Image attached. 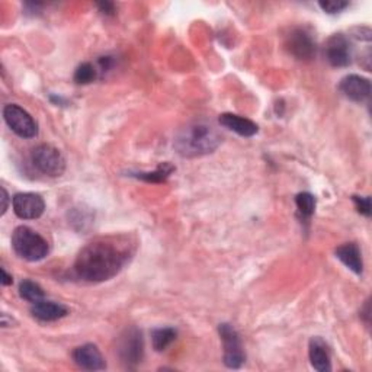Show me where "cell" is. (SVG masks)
Wrapping results in <instances>:
<instances>
[{"label": "cell", "instance_id": "cell-1", "mask_svg": "<svg viewBox=\"0 0 372 372\" xmlns=\"http://www.w3.org/2000/svg\"><path fill=\"white\" fill-rule=\"evenodd\" d=\"M131 255L133 245L128 237H101L79 252L75 271L87 282H103L117 276L128 264Z\"/></svg>", "mask_w": 372, "mask_h": 372}, {"label": "cell", "instance_id": "cell-2", "mask_svg": "<svg viewBox=\"0 0 372 372\" xmlns=\"http://www.w3.org/2000/svg\"><path fill=\"white\" fill-rule=\"evenodd\" d=\"M223 141L222 134L207 122H192L174 137V148L182 158L195 159L211 155Z\"/></svg>", "mask_w": 372, "mask_h": 372}, {"label": "cell", "instance_id": "cell-3", "mask_svg": "<svg viewBox=\"0 0 372 372\" xmlns=\"http://www.w3.org/2000/svg\"><path fill=\"white\" fill-rule=\"evenodd\" d=\"M12 248L15 253L28 262H38L50 252L47 240L27 226H19L12 234Z\"/></svg>", "mask_w": 372, "mask_h": 372}, {"label": "cell", "instance_id": "cell-4", "mask_svg": "<svg viewBox=\"0 0 372 372\" xmlns=\"http://www.w3.org/2000/svg\"><path fill=\"white\" fill-rule=\"evenodd\" d=\"M117 352L121 362L128 369H136L144 359V338L143 332L136 326L125 329L117 345Z\"/></svg>", "mask_w": 372, "mask_h": 372}, {"label": "cell", "instance_id": "cell-5", "mask_svg": "<svg viewBox=\"0 0 372 372\" xmlns=\"http://www.w3.org/2000/svg\"><path fill=\"white\" fill-rule=\"evenodd\" d=\"M32 165L44 174L58 178L65 170V160L58 148L50 144H39L31 153Z\"/></svg>", "mask_w": 372, "mask_h": 372}, {"label": "cell", "instance_id": "cell-6", "mask_svg": "<svg viewBox=\"0 0 372 372\" xmlns=\"http://www.w3.org/2000/svg\"><path fill=\"white\" fill-rule=\"evenodd\" d=\"M4 120L6 125L20 139H34L38 136V124L19 105H6L4 108Z\"/></svg>", "mask_w": 372, "mask_h": 372}, {"label": "cell", "instance_id": "cell-7", "mask_svg": "<svg viewBox=\"0 0 372 372\" xmlns=\"http://www.w3.org/2000/svg\"><path fill=\"white\" fill-rule=\"evenodd\" d=\"M218 333L224 345V364L227 368L238 369L246 361V354L234 327L229 323L218 326Z\"/></svg>", "mask_w": 372, "mask_h": 372}, {"label": "cell", "instance_id": "cell-8", "mask_svg": "<svg viewBox=\"0 0 372 372\" xmlns=\"http://www.w3.org/2000/svg\"><path fill=\"white\" fill-rule=\"evenodd\" d=\"M12 207L22 220H37L46 211V203L42 196L32 192L16 193L12 200Z\"/></svg>", "mask_w": 372, "mask_h": 372}, {"label": "cell", "instance_id": "cell-9", "mask_svg": "<svg viewBox=\"0 0 372 372\" xmlns=\"http://www.w3.org/2000/svg\"><path fill=\"white\" fill-rule=\"evenodd\" d=\"M287 49L295 58L301 61H309L314 58L317 53L314 38L302 28H295L290 32V35L287 37Z\"/></svg>", "mask_w": 372, "mask_h": 372}, {"label": "cell", "instance_id": "cell-10", "mask_svg": "<svg viewBox=\"0 0 372 372\" xmlns=\"http://www.w3.org/2000/svg\"><path fill=\"white\" fill-rule=\"evenodd\" d=\"M326 58L333 68H346L352 60V49L349 39L342 34H335L327 39Z\"/></svg>", "mask_w": 372, "mask_h": 372}, {"label": "cell", "instance_id": "cell-11", "mask_svg": "<svg viewBox=\"0 0 372 372\" xmlns=\"http://www.w3.org/2000/svg\"><path fill=\"white\" fill-rule=\"evenodd\" d=\"M340 92L354 102H366L371 96V82L358 75H347L339 83Z\"/></svg>", "mask_w": 372, "mask_h": 372}, {"label": "cell", "instance_id": "cell-12", "mask_svg": "<svg viewBox=\"0 0 372 372\" xmlns=\"http://www.w3.org/2000/svg\"><path fill=\"white\" fill-rule=\"evenodd\" d=\"M73 361L76 365L86 371H102L106 368L105 359L94 343H86L73 351Z\"/></svg>", "mask_w": 372, "mask_h": 372}, {"label": "cell", "instance_id": "cell-13", "mask_svg": "<svg viewBox=\"0 0 372 372\" xmlns=\"http://www.w3.org/2000/svg\"><path fill=\"white\" fill-rule=\"evenodd\" d=\"M31 314L39 321H56L68 316L69 310L63 304L42 300L32 304Z\"/></svg>", "mask_w": 372, "mask_h": 372}, {"label": "cell", "instance_id": "cell-14", "mask_svg": "<svg viewBox=\"0 0 372 372\" xmlns=\"http://www.w3.org/2000/svg\"><path fill=\"white\" fill-rule=\"evenodd\" d=\"M218 121H220L223 127L229 128L230 131H234L236 134L242 137H253L259 131L257 124H255L252 120L236 114H223L218 118Z\"/></svg>", "mask_w": 372, "mask_h": 372}, {"label": "cell", "instance_id": "cell-15", "mask_svg": "<svg viewBox=\"0 0 372 372\" xmlns=\"http://www.w3.org/2000/svg\"><path fill=\"white\" fill-rule=\"evenodd\" d=\"M309 357L313 368L319 372H329L332 369L331 365V354L329 347L321 338H313L309 346Z\"/></svg>", "mask_w": 372, "mask_h": 372}, {"label": "cell", "instance_id": "cell-16", "mask_svg": "<svg viewBox=\"0 0 372 372\" xmlns=\"http://www.w3.org/2000/svg\"><path fill=\"white\" fill-rule=\"evenodd\" d=\"M336 257L342 262V264L355 272L357 275H361L364 271V262L361 256V250L357 243H345L336 249Z\"/></svg>", "mask_w": 372, "mask_h": 372}, {"label": "cell", "instance_id": "cell-17", "mask_svg": "<svg viewBox=\"0 0 372 372\" xmlns=\"http://www.w3.org/2000/svg\"><path fill=\"white\" fill-rule=\"evenodd\" d=\"M178 332L173 327H160V329H155L151 332V343L155 351L163 352L166 349L177 340Z\"/></svg>", "mask_w": 372, "mask_h": 372}, {"label": "cell", "instance_id": "cell-18", "mask_svg": "<svg viewBox=\"0 0 372 372\" xmlns=\"http://www.w3.org/2000/svg\"><path fill=\"white\" fill-rule=\"evenodd\" d=\"M19 295L31 304H35V302L42 301L44 298H46V293H44V290L38 286L37 282L30 281V279H25V281L20 282Z\"/></svg>", "mask_w": 372, "mask_h": 372}, {"label": "cell", "instance_id": "cell-19", "mask_svg": "<svg viewBox=\"0 0 372 372\" xmlns=\"http://www.w3.org/2000/svg\"><path fill=\"white\" fill-rule=\"evenodd\" d=\"M173 172H174V167L169 162H165L156 170L147 172V173H137L136 178L144 182H148V184H160V182H165Z\"/></svg>", "mask_w": 372, "mask_h": 372}, {"label": "cell", "instance_id": "cell-20", "mask_svg": "<svg viewBox=\"0 0 372 372\" xmlns=\"http://www.w3.org/2000/svg\"><path fill=\"white\" fill-rule=\"evenodd\" d=\"M295 205L302 220H309L316 211V196L310 192H301L295 196Z\"/></svg>", "mask_w": 372, "mask_h": 372}, {"label": "cell", "instance_id": "cell-21", "mask_svg": "<svg viewBox=\"0 0 372 372\" xmlns=\"http://www.w3.org/2000/svg\"><path fill=\"white\" fill-rule=\"evenodd\" d=\"M96 79V69L91 63H83L75 72V82L77 84H89Z\"/></svg>", "mask_w": 372, "mask_h": 372}, {"label": "cell", "instance_id": "cell-22", "mask_svg": "<svg viewBox=\"0 0 372 372\" xmlns=\"http://www.w3.org/2000/svg\"><path fill=\"white\" fill-rule=\"evenodd\" d=\"M319 6L327 12V13H339L343 9H346L349 6L347 2H342V0H326V2H319Z\"/></svg>", "mask_w": 372, "mask_h": 372}, {"label": "cell", "instance_id": "cell-23", "mask_svg": "<svg viewBox=\"0 0 372 372\" xmlns=\"http://www.w3.org/2000/svg\"><path fill=\"white\" fill-rule=\"evenodd\" d=\"M352 201L355 203V207L359 214L365 217H371V198L369 196H352Z\"/></svg>", "mask_w": 372, "mask_h": 372}, {"label": "cell", "instance_id": "cell-24", "mask_svg": "<svg viewBox=\"0 0 372 372\" xmlns=\"http://www.w3.org/2000/svg\"><path fill=\"white\" fill-rule=\"evenodd\" d=\"M96 6H98L99 12H102L103 15H115V12H117V9H115V4H113V2H106V0H105V2H99V4H96Z\"/></svg>", "mask_w": 372, "mask_h": 372}, {"label": "cell", "instance_id": "cell-25", "mask_svg": "<svg viewBox=\"0 0 372 372\" xmlns=\"http://www.w3.org/2000/svg\"><path fill=\"white\" fill-rule=\"evenodd\" d=\"M12 282H13V279H12V276L6 272V269L5 268H2V286H5V287H8V286H12Z\"/></svg>", "mask_w": 372, "mask_h": 372}, {"label": "cell", "instance_id": "cell-26", "mask_svg": "<svg viewBox=\"0 0 372 372\" xmlns=\"http://www.w3.org/2000/svg\"><path fill=\"white\" fill-rule=\"evenodd\" d=\"M8 203H9V195L6 192L5 188H2V215L6 212L8 210Z\"/></svg>", "mask_w": 372, "mask_h": 372}, {"label": "cell", "instance_id": "cell-27", "mask_svg": "<svg viewBox=\"0 0 372 372\" xmlns=\"http://www.w3.org/2000/svg\"><path fill=\"white\" fill-rule=\"evenodd\" d=\"M365 317V321L366 324H369V301H366L365 304V314H362Z\"/></svg>", "mask_w": 372, "mask_h": 372}]
</instances>
